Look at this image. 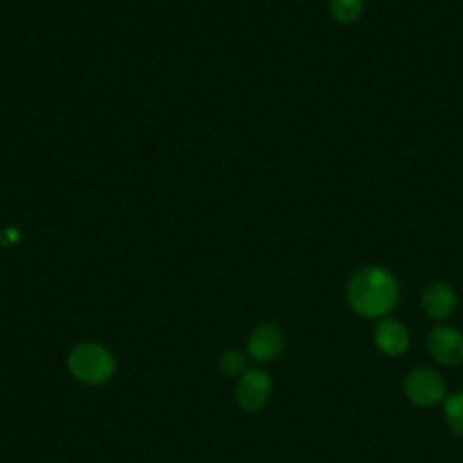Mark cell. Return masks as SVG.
<instances>
[{
  "label": "cell",
  "mask_w": 463,
  "mask_h": 463,
  "mask_svg": "<svg viewBox=\"0 0 463 463\" xmlns=\"http://www.w3.org/2000/svg\"><path fill=\"white\" fill-rule=\"evenodd\" d=\"M347 300L353 311L360 317H383L398 302V282L383 268H362L347 284Z\"/></svg>",
  "instance_id": "cell-1"
},
{
  "label": "cell",
  "mask_w": 463,
  "mask_h": 463,
  "mask_svg": "<svg viewBox=\"0 0 463 463\" xmlns=\"http://www.w3.org/2000/svg\"><path fill=\"white\" fill-rule=\"evenodd\" d=\"M67 365L71 374L89 385H99L114 374V358L112 354L98 344H80L76 345L69 358Z\"/></svg>",
  "instance_id": "cell-2"
},
{
  "label": "cell",
  "mask_w": 463,
  "mask_h": 463,
  "mask_svg": "<svg viewBox=\"0 0 463 463\" xmlns=\"http://www.w3.org/2000/svg\"><path fill=\"white\" fill-rule=\"evenodd\" d=\"M445 380L430 367H416L403 378V394L418 407H434L445 400Z\"/></svg>",
  "instance_id": "cell-3"
},
{
  "label": "cell",
  "mask_w": 463,
  "mask_h": 463,
  "mask_svg": "<svg viewBox=\"0 0 463 463\" xmlns=\"http://www.w3.org/2000/svg\"><path fill=\"white\" fill-rule=\"evenodd\" d=\"M429 354L441 365L456 367L463 364V333L450 326H438L427 335Z\"/></svg>",
  "instance_id": "cell-4"
},
{
  "label": "cell",
  "mask_w": 463,
  "mask_h": 463,
  "mask_svg": "<svg viewBox=\"0 0 463 463\" xmlns=\"http://www.w3.org/2000/svg\"><path fill=\"white\" fill-rule=\"evenodd\" d=\"M269 392H271V380L268 373L260 369H253L241 374L235 389V400L239 407L244 411H259L266 405Z\"/></svg>",
  "instance_id": "cell-5"
},
{
  "label": "cell",
  "mask_w": 463,
  "mask_h": 463,
  "mask_svg": "<svg viewBox=\"0 0 463 463\" xmlns=\"http://www.w3.org/2000/svg\"><path fill=\"white\" fill-rule=\"evenodd\" d=\"M284 333L275 324H260L248 336V351L259 362L277 358L284 349Z\"/></svg>",
  "instance_id": "cell-6"
},
{
  "label": "cell",
  "mask_w": 463,
  "mask_h": 463,
  "mask_svg": "<svg viewBox=\"0 0 463 463\" xmlns=\"http://www.w3.org/2000/svg\"><path fill=\"white\" fill-rule=\"evenodd\" d=\"M373 342L380 353L400 356L409 349V331L394 318H382L373 331Z\"/></svg>",
  "instance_id": "cell-7"
},
{
  "label": "cell",
  "mask_w": 463,
  "mask_h": 463,
  "mask_svg": "<svg viewBox=\"0 0 463 463\" xmlns=\"http://www.w3.org/2000/svg\"><path fill=\"white\" fill-rule=\"evenodd\" d=\"M421 307L432 320H445L456 307V293L445 282H432L421 295Z\"/></svg>",
  "instance_id": "cell-8"
},
{
  "label": "cell",
  "mask_w": 463,
  "mask_h": 463,
  "mask_svg": "<svg viewBox=\"0 0 463 463\" xmlns=\"http://www.w3.org/2000/svg\"><path fill=\"white\" fill-rule=\"evenodd\" d=\"M443 416L449 429L463 436V391H458L443 400Z\"/></svg>",
  "instance_id": "cell-9"
},
{
  "label": "cell",
  "mask_w": 463,
  "mask_h": 463,
  "mask_svg": "<svg viewBox=\"0 0 463 463\" xmlns=\"http://www.w3.org/2000/svg\"><path fill=\"white\" fill-rule=\"evenodd\" d=\"M364 2L362 0H331L329 11L331 16L340 24H353L362 14Z\"/></svg>",
  "instance_id": "cell-10"
},
{
  "label": "cell",
  "mask_w": 463,
  "mask_h": 463,
  "mask_svg": "<svg viewBox=\"0 0 463 463\" xmlns=\"http://www.w3.org/2000/svg\"><path fill=\"white\" fill-rule=\"evenodd\" d=\"M244 365H246V360H244L242 353H239L235 349H228L221 356V369L226 374H230V376L242 374L244 373Z\"/></svg>",
  "instance_id": "cell-11"
}]
</instances>
